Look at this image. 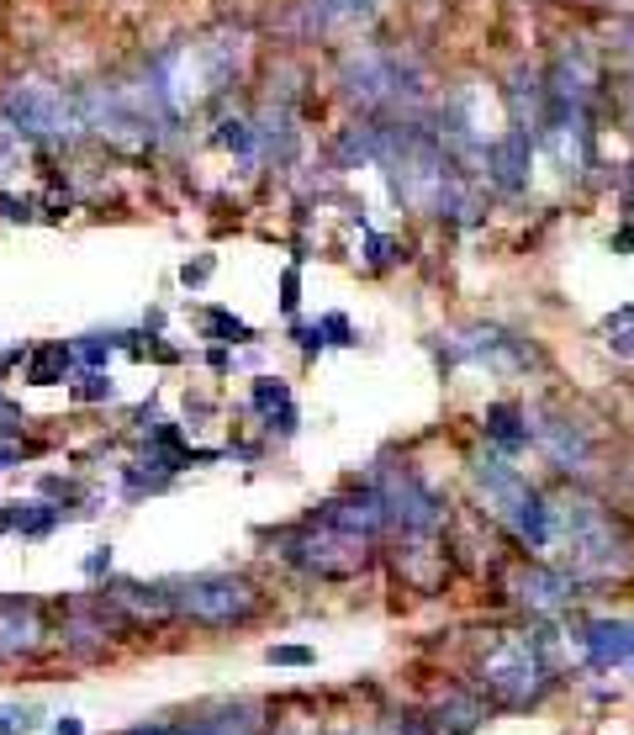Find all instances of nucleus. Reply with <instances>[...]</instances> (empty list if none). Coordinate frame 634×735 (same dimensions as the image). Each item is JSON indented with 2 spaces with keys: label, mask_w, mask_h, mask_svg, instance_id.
Masks as SVG:
<instances>
[{
  "label": "nucleus",
  "mask_w": 634,
  "mask_h": 735,
  "mask_svg": "<svg viewBox=\"0 0 634 735\" xmlns=\"http://www.w3.org/2000/svg\"><path fill=\"white\" fill-rule=\"evenodd\" d=\"M339 96L360 117H423L428 75L397 43H349L339 53Z\"/></svg>",
  "instance_id": "nucleus-1"
},
{
  "label": "nucleus",
  "mask_w": 634,
  "mask_h": 735,
  "mask_svg": "<svg viewBox=\"0 0 634 735\" xmlns=\"http://www.w3.org/2000/svg\"><path fill=\"white\" fill-rule=\"evenodd\" d=\"M0 117L22 133L32 149H74L85 143V117H80V96H69L53 80H11L0 90Z\"/></svg>",
  "instance_id": "nucleus-2"
},
{
  "label": "nucleus",
  "mask_w": 634,
  "mask_h": 735,
  "mask_svg": "<svg viewBox=\"0 0 634 735\" xmlns=\"http://www.w3.org/2000/svg\"><path fill=\"white\" fill-rule=\"evenodd\" d=\"M555 529L566 535L571 566L582 577H613V566L629 556V545L619 535V519L592 498H566L561 508H555Z\"/></svg>",
  "instance_id": "nucleus-3"
},
{
  "label": "nucleus",
  "mask_w": 634,
  "mask_h": 735,
  "mask_svg": "<svg viewBox=\"0 0 634 735\" xmlns=\"http://www.w3.org/2000/svg\"><path fill=\"white\" fill-rule=\"evenodd\" d=\"M170 598L185 619L207 624V630H228V624H244L265 609L259 587L249 577H233V572H207V577H185L170 582Z\"/></svg>",
  "instance_id": "nucleus-4"
},
{
  "label": "nucleus",
  "mask_w": 634,
  "mask_h": 735,
  "mask_svg": "<svg viewBox=\"0 0 634 735\" xmlns=\"http://www.w3.org/2000/svg\"><path fill=\"white\" fill-rule=\"evenodd\" d=\"M370 540L360 535H339V529H328V524H302V529H286L281 535V556L291 566H302V572L312 577H328V582H339V577H360L365 566H370Z\"/></svg>",
  "instance_id": "nucleus-5"
},
{
  "label": "nucleus",
  "mask_w": 634,
  "mask_h": 735,
  "mask_svg": "<svg viewBox=\"0 0 634 735\" xmlns=\"http://www.w3.org/2000/svg\"><path fill=\"white\" fill-rule=\"evenodd\" d=\"M476 683L487 688L497 704H529V698L545 688V661L529 640H497V646L481 656Z\"/></svg>",
  "instance_id": "nucleus-6"
},
{
  "label": "nucleus",
  "mask_w": 634,
  "mask_h": 735,
  "mask_svg": "<svg viewBox=\"0 0 634 735\" xmlns=\"http://www.w3.org/2000/svg\"><path fill=\"white\" fill-rule=\"evenodd\" d=\"M370 482L381 487V498L391 508V524H402V535H434V529H444V498L423 482L413 466L376 471Z\"/></svg>",
  "instance_id": "nucleus-7"
},
{
  "label": "nucleus",
  "mask_w": 634,
  "mask_h": 735,
  "mask_svg": "<svg viewBox=\"0 0 634 735\" xmlns=\"http://www.w3.org/2000/svg\"><path fill=\"white\" fill-rule=\"evenodd\" d=\"M534 133L524 127H502V133L487 143V159H481V175H487V186L497 196H524L529 191V170H534Z\"/></svg>",
  "instance_id": "nucleus-8"
},
{
  "label": "nucleus",
  "mask_w": 634,
  "mask_h": 735,
  "mask_svg": "<svg viewBox=\"0 0 634 735\" xmlns=\"http://www.w3.org/2000/svg\"><path fill=\"white\" fill-rule=\"evenodd\" d=\"M317 524L339 529V535L376 540L381 529L391 524V508H386V498H381L376 482H354L349 492H339V498H328L323 508H317Z\"/></svg>",
  "instance_id": "nucleus-9"
},
{
  "label": "nucleus",
  "mask_w": 634,
  "mask_h": 735,
  "mask_svg": "<svg viewBox=\"0 0 634 735\" xmlns=\"http://www.w3.org/2000/svg\"><path fill=\"white\" fill-rule=\"evenodd\" d=\"M529 429H534V445L550 455V466H561V471H587L592 455H598L592 434L566 413H529Z\"/></svg>",
  "instance_id": "nucleus-10"
},
{
  "label": "nucleus",
  "mask_w": 634,
  "mask_h": 735,
  "mask_svg": "<svg viewBox=\"0 0 634 735\" xmlns=\"http://www.w3.org/2000/svg\"><path fill=\"white\" fill-rule=\"evenodd\" d=\"M381 0H296V32L302 38H333V32L370 27Z\"/></svg>",
  "instance_id": "nucleus-11"
},
{
  "label": "nucleus",
  "mask_w": 634,
  "mask_h": 735,
  "mask_svg": "<svg viewBox=\"0 0 634 735\" xmlns=\"http://www.w3.org/2000/svg\"><path fill=\"white\" fill-rule=\"evenodd\" d=\"M450 355L455 360H476V365H518V371H529L534 365V349L524 339H513L508 328H492V323H481V328H465V334L450 339Z\"/></svg>",
  "instance_id": "nucleus-12"
},
{
  "label": "nucleus",
  "mask_w": 634,
  "mask_h": 735,
  "mask_svg": "<svg viewBox=\"0 0 634 735\" xmlns=\"http://www.w3.org/2000/svg\"><path fill=\"white\" fill-rule=\"evenodd\" d=\"M518 598H524L534 614H555V609H566V603L576 598V577L555 572V566H545V561H534V566L518 572Z\"/></svg>",
  "instance_id": "nucleus-13"
},
{
  "label": "nucleus",
  "mask_w": 634,
  "mask_h": 735,
  "mask_svg": "<svg viewBox=\"0 0 634 735\" xmlns=\"http://www.w3.org/2000/svg\"><path fill=\"white\" fill-rule=\"evenodd\" d=\"M481 434H487V445L497 455H524L534 445V429H529V408H518V402H492L487 413H481Z\"/></svg>",
  "instance_id": "nucleus-14"
},
{
  "label": "nucleus",
  "mask_w": 634,
  "mask_h": 735,
  "mask_svg": "<svg viewBox=\"0 0 634 735\" xmlns=\"http://www.w3.org/2000/svg\"><path fill=\"white\" fill-rule=\"evenodd\" d=\"M106 603H111L117 614H133V619H164V614H175L170 582H164V587H148V582H111V587H106Z\"/></svg>",
  "instance_id": "nucleus-15"
},
{
  "label": "nucleus",
  "mask_w": 634,
  "mask_h": 735,
  "mask_svg": "<svg viewBox=\"0 0 634 735\" xmlns=\"http://www.w3.org/2000/svg\"><path fill=\"white\" fill-rule=\"evenodd\" d=\"M582 646L592 656V667H619L634 656V624L624 619H592L582 630Z\"/></svg>",
  "instance_id": "nucleus-16"
},
{
  "label": "nucleus",
  "mask_w": 634,
  "mask_h": 735,
  "mask_svg": "<svg viewBox=\"0 0 634 735\" xmlns=\"http://www.w3.org/2000/svg\"><path fill=\"white\" fill-rule=\"evenodd\" d=\"M212 143L222 154H233L238 164H259V127L249 112H222L212 122Z\"/></svg>",
  "instance_id": "nucleus-17"
},
{
  "label": "nucleus",
  "mask_w": 634,
  "mask_h": 735,
  "mask_svg": "<svg viewBox=\"0 0 634 735\" xmlns=\"http://www.w3.org/2000/svg\"><path fill=\"white\" fill-rule=\"evenodd\" d=\"M74 365H80L74 360V344H37V349H27L22 376H27V387H59Z\"/></svg>",
  "instance_id": "nucleus-18"
},
{
  "label": "nucleus",
  "mask_w": 634,
  "mask_h": 735,
  "mask_svg": "<svg viewBox=\"0 0 634 735\" xmlns=\"http://www.w3.org/2000/svg\"><path fill=\"white\" fill-rule=\"evenodd\" d=\"M11 508V529H22L27 540H43L64 524V503H6Z\"/></svg>",
  "instance_id": "nucleus-19"
},
{
  "label": "nucleus",
  "mask_w": 634,
  "mask_h": 735,
  "mask_svg": "<svg viewBox=\"0 0 634 735\" xmlns=\"http://www.w3.org/2000/svg\"><path fill=\"white\" fill-rule=\"evenodd\" d=\"M201 318H207V334H212L217 344H249V339H254V328H249L244 318H233L228 307H207Z\"/></svg>",
  "instance_id": "nucleus-20"
},
{
  "label": "nucleus",
  "mask_w": 634,
  "mask_h": 735,
  "mask_svg": "<svg viewBox=\"0 0 634 735\" xmlns=\"http://www.w3.org/2000/svg\"><path fill=\"white\" fill-rule=\"evenodd\" d=\"M122 349V334H85L74 344V360L85 365V371H106V360Z\"/></svg>",
  "instance_id": "nucleus-21"
},
{
  "label": "nucleus",
  "mask_w": 634,
  "mask_h": 735,
  "mask_svg": "<svg viewBox=\"0 0 634 735\" xmlns=\"http://www.w3.org/2000/svg\"><path fill=\"white\" fill-rule=\"evenodd\" d=\"M286 402H291V387H286L281 376H259L254 387H249V408H254V413H265V418H270V413H281Z\"/></svg>",
  "instance_id": "nucleus-22"
},
{
  "label": "nucleus",
  "mask_w": 634,
  "mask_h": 735,
  "mask_svg": "<svg viewBox=\"0 0 634 735\" xmlns=\"http://www.w3.org/2000/svg\"><path fill=\"white\" fill-rule=\"evenodd\" d=\"M32 455H43V445H32V439H22V429L0 424V471L22 466V461H32Z\"/></svg>",
  "instance_id": "nucleus-23"
},
{
  "label": "nucleus",
  "mask_w": 634,
  "mask_h": 735,
  "mask_svg": "<svg viewBox=\"0 0 634 735\" xmlns=\"http://www.w3.org/2000/svg\"><path fill=\"white\" fill-rule=\"evenodd\" d=\"M360 233H365V265L370 270H391L402 260V244L391 233H370V228H360Z\"/></svg>",
  "instance_id": "nucleus-24"
},
{
  "label": "nucleus",
  "mask_w": 634,
  "mask_h": 735,
  "mask_svg": "<svg viewBox=\"0 0 634 735\" xmlns=\"http://www.w3.org/2000/svg\"><path fill=\"white\" fill-rule=\"evenodd\" d=\"M603 334H608V344L619 349V355H629V349H634V307L608 312V318H603Z\"/></svg>",
  "instance_id": "nucleus-25"
},
{
  "label": "nucleus",
  "mask_w": 634,
  "mask_h": 735,
  "mask_svg": "<svg viewBox=\"0 0 634 735\" xmlns=\"http://www.w3.org/2000/svg\"><path fill=\"white\" fill-rule=\"evenodd\" d=\"M111 397H117V387H111L106 371H85L74 381V402H111Z\"/></svg>",
  "instance_id": "nucleus-26"
},
{
  "label": "nucleus",
  "mask_w": 634,
  "mask_h": 735,
  "mask_svg": "<svg viewBox=\"0 0 634 735\" xmlns=\"http://www.w3.org/2000/svg\"><path fill=\"white\" fill-rule=\"evenodd\" d=\"M37 212H43V207H37V196H11V191H0V217H6V223H32Z\"/></svg>",
  "instance_id": "nucleus-27"
},
{
  "label": "nucleus",
  "mask_w": 634,
  "mask_h": 735,
  "mask_svg": "<svg viewBox=\"0 0 634 735\" xmlns=\"http://www.w3.org/2000/svg\"><path fill=\"white\" fill-rule=\"evenodd\" d=\"M317 328H323L328 344H360V334H354V323L344 318V312H328V318H317Z\"/></svg>",
  "instance_id": "nucleus-28"
},
{
  "label": "nucleus",
  "mask_w": 634,
  "mask_h": 735,
  "mask_svg": "<svg viewBox=\"0 0 634 735\" xmlns=\"http://www.w3.org/2000/svg\"><path fill=\"white\" fill-rule=\"evenodd\" d=\"M296 307H302V270L286 265L281 270V312H286V318H296Z\"/></svg>",
  "instance_id": "nucleus-29"
},
{
  "label": "nucleus",
  "mask_w": 634,
  "mask_h": 735,
  "mask_svg": "<svg viewBox=\"0 0 634 735\" xmlns=\"http://www.w3.org/2000/svg\"><path fill=\"white\" fill-rule=\"evenodd\" d=\"M291 334H296V344H302V355H323V349H328V339H323V328H317V323H296Z\"/></svg>",
  "instance_id": "nucleus-30"
},
{
  "label": "nucleus",
  "mask_w": 634,
  "mask_h": 735,
  "mask_svg": "<svg viewBox=\"0 0 634 735\" xmlns=\"http://www.w3.org/2000/svg\"><path fill=\"white\" fill-rule=\"evenodd\" d=\"M212 270H217V260H212V254H201V260H185V265H180V281H185V286H201Z\"/></svg>",
  "instance_id": "nucleus-31"
},
{
  "label": "nucleus",
  "mask_w": 634,
  "mask_h": 735,
  "mask_svg": "<svg viewBox=\"0 0 634 735\" xmlns=\"http://www.w3.org/2000/svg\"><path fill=\"white\" fill-rule=\"evenodd\" d=\"M265 429H270V434H281V439L296 434V408H291V402H286L281 413H270V418H265Z\"/></svg>",
  "instance_id": "nucleus-32"
},
{
  "label": "nucleus",
  "mask_w": 634,
  "mask_h": 735,
  "mask_svg": "<svg viewBox=\"0 0 634 735\" xmlns=\"http://www.w3.org/2000/svg\"><path fill=\"white\" fill-rule=\"evenodd\" d=\"M85 577H111V545H96L85 556Z\"/></svg>",
  "instance_id": "nucleus-33"
},
{
  "label": "nucleus",
  "mask_w": 634,
  "mask_h": 735,
  "mask_svg": "<svg viewBox=\"0 0 634 735\" xmlns=\"http://www.w3.org/2000/svg\"><path fill=\"white\" fill-rule=\"evenodd\" d=\"M270 661H281V667H307L312 651H307V646H275V651H270Z\"/></svg>",
  "instance_id": "nucleus-34"
},
{
  "label": "nucleus",
  "mask_w": 634,
  "mask_h": 735,
  "mask_svg": "<svg viewBox=\"0 0 634 735\" xmlns=\"http://www.w3.org/2000/svg\"><path fill=\"white\" fill-rule=\"evenodd\" d=\"M613 48H619V53H624V59L634 64V16H624V22H619V27H613Z\"/></svg>",
  "instance_id": "nucleus-35"
},
{
  "label": "nucleus",
  "mask_w": 634,
  "mask_h": 735,
  "mask_svg": "<svg viewBox=\"0 0 634 735\" xmlns=\"http://www.w3.org/2000/svg\"><path fill=\"white\" fill-rule=\"evenodd\" d=\"M207 365H212V371L222 376V371H228V365H233V355H228V344H217L212 349V355H207Z\"/></svg>",
  "instance_id": "nucleus-36"
},
{
  "label": "nucleus",
  "mask_w": 634,
  "mask_h": 735,
  "mask_svg": "<svg viewBox=\"0 0 634 735\" xmlns=\"http://www.w3.org/2000/svg\"><path fill=\"white\" fill-rule=\"evenodd\" d=\"M613 249H619V254H629V249H634V228H619V238H613Z\"/></svg>",
  "instance_id": "nucleus-37"
},
{
  "label": "nucleus",
  "mask_w": 634,
  "mask_h": 735,
  "mask_svg": "<svg viewBox=\"0 0 634 735\" xmlns=\"http://www.w3.org/2000/svg\"><path fill=\"white\" fill-rule=\"evenodd\" d=\"M80 730H85L80 720H59V725H53V735H80Z\"/></svg>",
  "instance_id": "nucleus-38"
},
{
  "label": "nucleus",
  "mask_w": 634,
  "mask_h": 735,
  "mask_svg": "<svg viewBox=\"0 0 634 735\" xmlns=\"http://www.w3.org/2000/svg\"><path fill=\"white\" fill-rule=\"evenodd\" d=\"M6 529H11V508H0V535H6Z\"/></svg>",
  "instance_id": "nucleus-39"
},
{
  "label": "nucleus",
  "mask_w": 634,
  "mask_h": 735,
  "mask_svg": "<svg viewBox=\"0 0 634 735\" xmlns=\"http://www.w3.org/2000/svg\"><path fill=\"white\" fill-rule=\"evenodd\" d=\"M629 106H634V85H629Z\"/></svg>",
  "instance_id": "nucleus-40"
},
{
  "label": "nucleus",
  "mask_w": 634,
  "mask_h": 735,
  "mask_svg": "<svg viewBox=\"0 0 634 735\" xmlns=\"http://www.w3.org/2000/svg\"><path fill=\"white\" fill-rule=\"evenodd\" d=\"M0 651H6V635H0Z\"/></svg>",
  "instance_id": "nucleus-41"
}]
</instances>
